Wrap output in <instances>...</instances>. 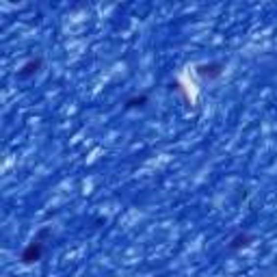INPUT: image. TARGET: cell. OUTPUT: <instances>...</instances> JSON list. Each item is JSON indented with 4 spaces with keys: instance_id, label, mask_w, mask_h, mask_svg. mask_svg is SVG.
<instances>
[{
    "instance_id": "6da1fadb",
    "label": "cell",
    "mask_w": 277,
    "mask_h": 277,
    "mask_svg": "<svg viewBox=\"0 0 277 277\" xmlns=\"http://www.w3.org/2000/svg\"><path fill=\"white\" fill-rule=\"evenodd\" d=\"M41 253H44V243L37 238V240H33V243L28 245V247L22 252V262L24 264H33V262H37V260L41 258Z\"/></svg>"
},
{
    "instance_id": "7a4b0ae2",
    "label": "cell",
    "mask_w": 277,
    "mask_h": 277,
    "mask_svg": "<svg viewBox=\"0 0 277 277\" xmlns=\"http://www.w3.org/2000/svg\"><path fill=\"white\" fill-rule=\"evenodd\" d=\"M249 240H252V236H249V234H240V236L232 238V243H229V249H240V247H245V245H249Z\"/></svg>"
},
{
    "instance_id": "3957f363",
    "label": "cell",
    "mask_w": 277,
    "mask_h": 277,
    "mask_svg": "<svg viewBox=\"0 0 277 277\" xmlns=\"http://www.w3.org/2000/svg\"><path fill=\"white\" fill-rule=\"evenodd\" d=\"M39 65H41V61H39V59H37V61H30V63H26L22 70H20V76H30V74H35Z\"/></svg>"
},
{
    "instance_id": "277c9868",
    "label": "cell",
    "mask_w": 277,
    "mask_h": 277,
    "mask_svg": "<svg viewBox=\"0 0 277 277\" xmlns=\"http://www.w3.org/2000/svg\"><path fill=\"white\" fill-rule=\"evenodd\" d=\"M143 102H148V96H141V98H137V100H130L128 104L130 106H143Z\"/></svg>"
}]
</instances>
